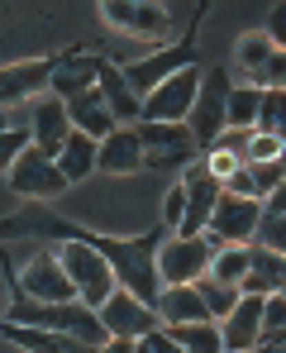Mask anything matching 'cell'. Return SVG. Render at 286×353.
<instances>
[{"instance_id": "6da1fadb", "label": "cell", "mask_w": 286, "mask_h": 353, "mask_svg": "<svg viewBox=\"0 0 286 353\" xmlns=\"http://www.w3.org/2000/svg\"><path fill=\"white\" fill-rule=\"evenodd\" d=\"M5 320H14V325H34V330H57V334H72V339H81V344H105V330H101V315L91 310V305H81L76 296L72 301H19L14 296V305L5 310Z\"/></svg>"}, {"instance_id": "7a4b0ae2", "label": "cell", "mask_w": 286, "mask_h": 353, "mask_svg": "<svg viewBox=\"0 0 286 353\" xmlns=\"http://www.w3.org/2000/svg\"><path fill=\"white\" fill-rule=\"evenodd\" d=\"M53 253H57V263H62V272H67V282H72V296H76L81 305L96 310V305L119 287L114 272H110V263H105L91 243H81V239H57Z\"/></svg>"}, {"instance_id": "3957f363", "label": "cell", "mask_w": 286, "mask_h": 353, "mask_svg": "<svg viewBox=\"0 0 286 353\" xmlns=\"http://www.w3.org/2000/svg\"><path fill=\"white\" fill-rule=\"evenodd\" d=\"M139 148H143V168L167 172V168H191L201 158V143L191 139V129L181 119H139Z\"/></svg>"}, {"instance_id": "277c9868", "label": "cell", "mask_w": 286, "mask_h": 353, "mask_svg": "<svg viewBox=\"0 0 286 353\" xmlns=\"http://www.w3.org/2000/svg\"><path fill=\"white\" fill-rule=\"evenodd\" d=\"M229 86H234V77H229L225 67H201V86H196V101H191V110H186V129H191V139L201 143V153L205 148H215V139L225 134V96Z\"/></svg>"}, {"instance_id": "5b68a950", "label": "cell", "mask_w": 286, "mask_h": 353, "mask_svg": "<svg viewBox=\"0 0 286 353\" xmlns=\"http://www.w3.org/2000/svg\"><path fill=\"white\" fill-rule=\"evenodd\" d=\"M215 243L205 234H163L153 263H158V282L163 287H191L196 277H205Z\"/></svg>"}, {"instance_id": "8992f818", "label": "cell", "mask_w": 286, "mask_h": 353, "mask_svg": "<svg viewBox=\"0 0 286 353\" xmlns=\"http://www.w3.org/2000/svg\"><path fill=\"white\" fill-rule=\"evenodd\" d=\"M238 86H282L286 81V53L263 34V29H253V34H243L238 39V53H234V72H229Z\"/></svg>"}, {"instance_id": "52a82bcc", "label": "cell", "mask_w": 286, "mask_h": 353, "mask_svg": "<svg viewBox=\"0 0 286 353\" xmlns=\"http://www.w3.org/2000/svg\"><path fill=\"white\" fill-rule=\"evenodd\" d=\"M101 19L119 29V34H134V39H148V43H163L172 29V14L163 0H96Z\"/></svg>"}, {"instance_id": "ba28073f", "label": "cell", "mask_w": 286, "mask_h": 353, "mask_svg": "<svg viewBox=\"0 0 286 353\" xmlns=\"http://www.w3.org/2000/svg\"><path fill=\"white\" fill-rule=\"evenodd\" d=\"M196 86H201V62H186L181 72L163 77L153 91L139 96V119H186L191 101H196Z\"/></svg>"}, {"instance_id": "9c48e42d", "label": "cell", "mask_w": 286, "mask_h": 353, "mask_svg": "<svg viewBox=\"0 0 286 353\" xmlns=\"http://www.w3.org/2000/svg\"><path fill=\"white\" fill-rule=\"evenodd\" d=\"M96 315H101L105 339H143V334H153V330H158V310H153V305H143L139 296L124 292V287H114V292L96 305Z\"/></svg>"}, {"instance_id": "30bf717a", "label": "cell", "mask_w": 286, "mask_h": 353, "mask_svg": "<svg viewBox=\"0 0 286 353\" xmlns=\"http://www.w3.org/2000/svg\"><path fill=\"white\" fill-rule=\"evenodd\" d=\"M253 230H258V201L248 196H229L220 186V201L205 220V239L210 243H234V248H248L253 243Z\"/></svg>"}, {"instance_id": "8fae6325", "label": "cell", "mask_w": 286, "mask_h": 353, "mask_svg": "<svg viewBox=\"0 0 286 353\" xmlns=\"http://www.w3.org/2000/svg\"><path fill=\"white\" fill-rule=\"evenodd\" d=\"M10 186L19 191V196H29V201H53V196H62L67 191V176L57 172V163L48 158V153H39V148H19V158L10 163Z\"/></svg>"}, {"instance_id": "7c38bea8", "label": "cell", "mask_w": 286, "mask_h": 353, "mask_svg": "<svg viewBox=\"0 0 286 353\" xmlns=\"http://www.w3.org/2000/svg\"><path fill=\"white\" fill-rule=\"evenodd\" d=\"M14 296H19V301H72V282H67V272H62L53 248L34 253V258L14 272Z\"/></svg>"}, {"instance_id": "4fadbf2b", "label": "cell", "mask_w": 286, "mask_h": 353, "mask_svg": "<svg viewBox=\"0 0 286 353\" xmlns=\"http://www.w3.org/2000/svg\"><path fill=\"white\" fill-rule=\"evenodd\" d=\"M48 72H53V58H29L0 67V110H14V105L34 101L39 91H48Z\"/></svg>"}, {"instance_id": "5bb4252c", "label": "cell", "mask_w": 286, "mask_h": 353, "mask_svg": "<svg viewBox=\"0 0 286 353\" xmlns=\"http://www.w3.org/2000/svg\"><path fill=\"white\" fill-rule=\"evenodd\" d=\"M96 172H110V176L143 172V148H139L134 124H114L105 139H96Z\"/></svg>"}, {"instance_id": "9a60e30c", "label": "cell", "mask_w": 286, "mask_h": 353, "mask_svg": "<svg viewBox=\"0 0 286 353\" xmlns=\"http://www.w3.org/2000/svg\"><path fill=\"white\" fill-rule=\"evenodd\" d=\"M186 62H196V48H191V43H176V48H163V53H148V58L129 62V67H119V72H124V81L143 96V91H153L163 77L181 72Z\"/></svg>"}, {"instance_id": "2e32d148", "label": "cell", "mask_w": 286, "mask_h": 353, "mask_svg": "<svg viewBox=\"0 0 286 353\" xmlns=\"http://www.w3.org/2000/svg\"><path fill=\"white\" fill-rule=\"evenodd\" d=\"M96 72H101V53H62L53 58V72H48V91L57 101H72L81 91L96 86Z\"/></svg>"}, {"instance_id": "e0dca14e", "label": "cell", "mask_w": 286, "mask_h": 353, "mask_svg": "<svg viewBox=\"0 0 286 353\" xmlns=\"http://www.w3.org/2000/svg\"><path fill=\"white\" fill-rule=\"evenodd\" d=\"M258 310H263V296H238L234 301V310L220 320V344H225V353H248L258 344V334H263Z\"/></svg>"}, {"instance_id": "ac0fdd59", "label": "cell", "mask_w": 286, "mask_h": 353, "mask_svg": "<svg viewBox=\"0 0 286 353\" xmlns=\"http://www.w3.org/2000/svg\"><path fill=\"white\" fill-rule=\"evenodd\" d=\"M24 129H29V148H39V153H48V158H53L57 148H62V139L72 134V119H67V105H62L57 96H48V101H39V105H34V119H29Z\"/></svg>"}, {"instance_id": "d6986e66", "label": "cell", "mask_w": 286, "mask_h": 353, "mask_svg": "<svg viewBox=\"0 0 286 353\" xmlns=\"http://www.w3.org/2000/svg\"><path fill=\"white\" fill-rule=\"evenodd\" d=\"M286 287V253H272V248H258L248 243V272L238 277V292L243 296H267Z\"/></svg>"}, {"instance_id": "ffe728a7", "label": "cell", "mask_w": 286, "mask_h": 353, "mask_svg": "<svg viewBox=\"0 0 286 353\" xmlns=\"http://www.w3.org/2000/svg\"><path fill=\"white\" fill-rule=\"evenodd\" d=\"M0 334L24 353H96L91 344L72 339V334H57V330H34V325H14V320H0Z\"/></svg>"}, {"instance_id": "44dd1931", "label": "cell", "mask_w": 286, "mask_h": 353, "mask_svg": "<svg viewBox=\"0 0 286 353\" xmlns=\"http://www.w3.org/2000/svg\"><path fill=\"white\" fill-rule=\"evenodd\" d=\"M96 91L105 96V105H110L114 124H139V91L124 81L119 62L101 58V72H96Z\"/></svg>"}, {"instance_id": "7402d4cb", "label": "cell", "mask_w": 286, "mask_h": 353, "mask_svg": "<svg viewBox=\"0 0 286 353\" xmlns=\"http://www.w3.org/2000/svg\"><path fill=\"white\" fill-rule=\"evenodd\" d=\"M67 105V119H72V129L76 134H86V139H105L114 129V115L110 105H105V96L91 86V91H81V96H72V101H62Z\"/></svg>"}, {"instance_id": "603a6c76", "label": "cell", "mask_w": 286, "mask_h": 353, "mask_svg": "<svg viewBox=\"0 0 286 353\" xmlns=\"http://www.w3.org/2000/svg\"><path fill=\"white\" fill-rule=\"evenodd\" d=\"M53 163H57V172L67 176V186H76V181H86V176L96 172V139H86V134H67L62 139V148L53 153Z\"/></svg>"}, {"instance_id": "cb8c5ba5", "label": "cell", "mask_w": 286, "mask_h": 353, "mask_svg": "<svg viewBox=\"0 0 286 353\" xmlns=\"http://www.w3.org/2000/svg\"><path fill=\"white\" fill-rule=\"evenodd\" d=\"M153 310H158V325H191V320H210V315H205V305H201V296H196V287H163L158 301H153Z\"/></svg>"}, {"instance_id": "d4e9b609", "label": "cell", "mask_w": 286, "mask_h": 353, "mask_svg": "<svg viewBox=\"0 0 286 353\" xmlns=\"http://www.w3.org/2000/svg\"><path fill=\"white\" fill-rule=\"evenodd\" d=\"M253 243L258 248H272V253H286V196L272 191L258 201V230H253Z\"/></svg>"}, {"instance_id": "484cf974", "label": "cell", "mask_w": 286, "mask_h": 353, "mask_svg": "<svg viewBox=\"0 0 286 353\" xmlns=\"http://www.w3.org/2000/svg\"><path fill=\"white\" fill-rule=\"evenodd\" d=\"M172 344H181L186 353H225L220 344V325L215 320H191V325H163Z\"/></svg>"}, {"instance_id": "4316f807", "label": "cell", "mask_w": 286, "mask_h": 353, "mask_svg": "<svg viewBox=\"0 0 286 353\" xmlns=\"http://www.w3.org/2000/svg\"><path fill=\"white\" fill-rule=\"evenodd\" d=\"M258 86H229L225 96V129H253V119H258Z\"/></svg>"}, {"instance_id": "83f0119b", "label": "cell", "mask_w": 286, "mask_h": 353, "mask_svg": "<svg viewBox=\"0 0 286 353\" xmlns=\"http://www.w3.org/2000/svg\"><path fill=\"white\" fill-rule=\"evenodd\" d=\"M191 287H196V296H201V305H205V315H210L215 325L225 320L229 310H234V301L243 296L238 287H229V282H215V277H196Z\"/></svg>"}, {"instance_id": "f1b7e54d", "label": "cell", "mask_w": 286, "mask_h": 353, "mask_svg": "<svg viewBox=\"0 0 286 353\" xmlns=\"http://www.w3.org/2000/svg\"><path fill=\"white\" fill-rule=\"evenodd\" d=\"M253 129H258V134H277V139H286V96H282V86H263Z\"/></svg>"}, {"instance_id": "f546056e", "label": "cell", "mask_w": 286, "mask_h": 353, "mask_svg": "<svg viewBox=\"0 0 286 353\" xmlns=\"http://www.w3.org/2000/svg\"><path fill=\"white\" fill-rule=\"evenodd\" d=\"M243 272H248V248H234V243H215L205 277H215V282H229V287H238V277H243Z\"/></svg>"}, {"instance_id": "4dcf8cb0", "label": "cell", "mask_w": 286, "mask_h": 353, "mask_svg": "<svg viewBox=\"0 0 286 353\" xmlns=\"http://www.w3.org/2000/svg\"><path fill=\"white\" fill-rule=\"evenodd\" d=\"M243 168H248V176H253V196H258V201L286 186V163L282 158H272V163H243Z\"/></svg>"}, {"instance_id": "1f68e13d", "label": "cell", "mask_w": 286, "mask_h": 353, "mask_svg": "<svg viewBox=\"0 0 286 353\" xmlns=\"http://www.w3.org/2000/svg\"><path fill=\"white\" fill-rule=\"evenodd\" d=\"M286 143L277 139V134H248V143H243V163H272V158H282Z\"/></svg>"}, {"instance_id": "d6a6232c", "label": "cell", "mask_w": 286, "mask_h": 353, "mask_svg": "<svg viewBox=\"0 0 286 353\" xmlns=\"http://www.w3.org/2000/svg\"><path fill=\"white\" fill-rule=\"evenodd\" d=\"M258 320H263V334H286V296L282 292H267V296H263ZM263 334H258V339H263Z\"/></svg>"}, {"instance_id": "836d02e7", "label": "cell", "mask_w": 286, "mask_h": 353, "mask_svg": "<svg viewBox=\"0 0 286 353\" xmlns=\"http://www.w3.org/2000/svg\"><path fill=\"white\" fill-rule=\"evenodd\" d=\"M29 143V129L24 124H10V129H0V172H10V163L19 158V148Z\"/></svg>"}, {"instance_id": "e575fe53", "label": "cell", "mask_w": 286, "mask_h": 353, "mask_svg": "<svg viewBox=\"0 0 286 353\" xmlns=\"http://www.w3.org/2000/svg\"><path fill=\"white\" fill-rule=\"evenodd\" d=\"M181 205H186V191H181V181H176L167 196H163V230H167V234L181 225Z\"/></svg>"}, {"instance_id": "d590c367", "label": "cell", "mask_w": 286, "mask_h": 353, "mask_svg": "<svg viewBox=\"0 0 286 353\" xmlns=\"http://www.w3.org/2000/svg\"><path fill=\"white\" fill-rule=\"evenodd\" d=\"M282 24H286V5L277 0V5H272V14H267V29H263V34H267V39L277 43V48H282V34H286Z\"/></svg>"}, {"instance_id": "8d00e7d4", "label": "cell", "mask_w": 286, "mask_h": 353, "mask_svg": "<svg viewBox=\"0 0 286 353\" xmlns=\"http://www.w3.org/2000/svg\"><path fill=\"white\" fill-rule=\"evenodd\" d=\"M143 339H148V349H153V353H186V349H181V344H172L167 334H163V325H158L153 334H143Z\"/></svg>"}, {"instance_id": "74e56055", "label": "cell", "mask_w": 286, "mask_h": 353, "mask_svg": "<svg viewBox=\"0 0 286 353\" xmlns=\"http://www.w3.org/2000/svg\"><path fill=\"white\" fill-rule=\"evenodd\" d=\"M248 353H286V334H263Z\"/></svg>"}, {"instance_id": "f35d334b", "label": "cell", "mask_w": 286, "mask_h": 353, "mask_svg": "<svg viewBox=\"0 0 286 353\" xmlns=\"http://www.w3.org/2000/svg\"><path fill=\"white\" fill-rule=\"evenodd\" d=\"M96 353H134V339H105L96 344Z\"/></svg>"}, {"instance_id": "ab89813d", "label": "cell", "mask_w": 286, "mask_h": 353, "mask_svg": "<svg viewBox=\"0 0 286 353\" xmlns=\"http://www.w3.org/2000/svg\"><path fill=\"white\" fill-rule=\"evenodd\" d=\"M134 353H153V349H148V339H134Z\"/></svg>"}, {"instance_id": "60d3db41", "label": "cell", "mask_w": 286, "mask_h": 353, "mask_svg": "<svg viewBox=\"0 0 286 353\" xmlns=\"http://www.w3.org/2000/svg\"><path fill=\"white\" fill-rule=\"evenodd\" d=\"M0 129H10V119H5V115H0Z\"/></svg>"}]
</instances>
